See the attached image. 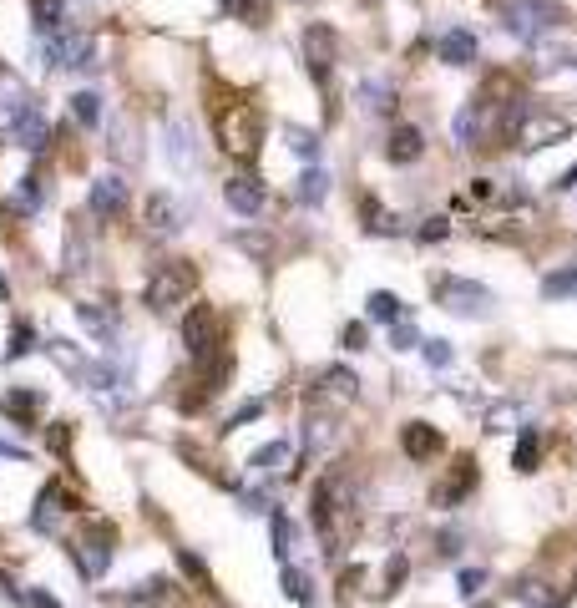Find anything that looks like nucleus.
<instances>
[{
    "label": "nucleus",
    "mask_w": 577,
    "mask_h": 608,
    "mask_svg": "<svg viewBox=\"0 0 577 608\" xmlns=\"http://www.w3.org/2000/svg\"><path fill=\"white\" fill-rule=\"evenodd\" d=\"M228 16H259V0H223Z\"/></svg>",
    "instance_id": "48"
},
{
    "label": "nucleus",
    "mask_w": 577,
    "mask_h": 608,
    "mask_svg": "<svg viewBox=\"0 0 577 608\" xmlns=\"http://www.w3.org/2000/svg\"><path fill=\"white\" fill-rule=\"evenodd\" d=\"M421 355H426V365L431 370H446L456 355H451V340H421Z\"/></svg>",
    "instance_id": "40"
},
{
    "label": "nucleus",
    "mask_w": 577,
    "mask_h": 608,
    "mask_svg": "<svg viewBox=\"0 0 577 608\" xmlns=\"http://www.w3.org/2000/svg\"><path fill=\"white\" fill-rule=\"evenodd\" d=\"M26 603H31V608H61V598H51V593H41V588H31Z\"/></svg>",
    "instance_id": "52"
},
{
    "label": "nucleus",
    "mask_w": 577,
    "mask_h": 608,
    "mask_svg": "<svg viewBox=\"0 0 577 608\" xmlns=\"http://www.w3.org/2000/svg\"><path fill=\"white\" fill-rule=\"evenodd\" d=\"M436 304H441V310H451V315H461V320H486L497 299H491V289L476 284V279L446 274V279H436Z\"/></svg>",
    "instance_id": "3"
},
{
    "label": "nucleus",
    "mask_w": 577,
    "mask_h": 608,
    "mask_svg": "<svg viewBox=\"0 0 577 608\" xmlns=\"http://www.w3.org/2000/svg\"><path fill=\"white\" fill-rule=\"evenodd\" d=\"M259 137H264V117H259L254 102H228L218 112V142H223V152H233V158H254Z\"/></svg>",
    "instance_id": "2"
},
{
    "label": "nucleus",
    "mask_w": 577,
    "mask_h": 608,
    "mask_svg": "<svg viewBox=\"0 0 577 608\" xmlns=\"http://www.w3.org/2000/svg\"><path fill=\"white\" fill-rule=\"evenodd\" d=\"M66 21V0H31V26L36 31H61Z\"/></svg>",
    "instance_id": "27"
},
{
    "label": "nucleus",
    "mask_w": 577,
    "mask_h": 608,
    "mask_svg": "<svg viewBox=\"0 0 577 608\" xmlns=\"http://www.w3.org/2000/svg\"><path fill=\"white\" fill-rule=\"evenodd\" d=\"M284 142H289V152H299L304 163H314V158H319V137H314L309 127H284Z\"/></svg>",
    "instance_id": "33"
},
{
    "label": "nucleus",
    "mask_w": 577,
    "mask_h": 608,
    "mask_svg": "<svg viewBox=\"0 0 577 608\" xmlns=\"http://www.w3.org/2000/svg\"><path fill=\"white\" fill-rule=\"evenodd\" d=\"M502 21H507V31L517 41H542L547 31H557L562 6H557V0H517V6H507Z\"/></svg>",
    "instance_id": "4"
},
{
    "label": "nucleus",
    "mask_w": 577,
    "mask_h": 608,
    "mask_svg": "<svg viewBox=\"0 0 577 608\" xmlns=\"http://www.w3.org/2000/svg\"><path fill=\"white\" fill-rule=\"evenodd\" d=\"M254 416H264V401H249V406H238L228 426H243V421H254Z\"/></svg>",
    "instance_id": "49"
},
{
    "label": "nucleus",
    "mask_w": 577,
    "mask_h": 608,
    "mask_svg": "<svg viewBox=\"0 0 577 608\" xmlns=\"http://www.w3.org/2000/svg\"><path fill=\"white\" fill-rule=\"evenodd\" d=\"M223 203H228L233 213H243V218H259V213H264V183L249 178V173H233V178L223 183Z\"/></svg>",
    "instance_id": "9"
},
{
    "label": "nucleus",
    "mask_w": 577,
    "mask_h": 608,
    "mask_svg": "<svg viewBox=\"0 0 577 608\" xmlns=\"http://www.w3.org/2000/svg\"><path fill=\"white\" fill-rule=\"evenodd\" d=\"M557 188H577V168H572V173H567V178H562Z\"/></svg>",
    "instance_id": "56"
},
{
    "label": "nucleus",
    "mask_w": 577,
    "mask_h": 608,
    "mask_svg": "<svg viewBox=\"0 0 577 608\" xmlns=\"http://www.w3.org/2000/svg\"><path fill=\"white\" fill-rule=\"evenodd\" d=\"M193 289H198V269H193L188 259H168V264H157V269H152L142 299H147V310L168 315V310H178L183 299H193Z\"/></svg>",
    "instance_id": "1"
},
{
    "label": "nucleus",
    "mask_w": 577,
    "mask_h": 608,
    "mask_svg": "<svg viewBox=\"0 0 577 608\" xmlns=\"http://www.w3.org/2000/svg\"><path fill=\"white\" fill-rule=\"evenodd\" d=\"M168 163H173V173H193L198 168V137H193L188 117L168 122Z\"/></svg>",
    "instance_id": "10"
},
{
    "label": "nucleus",
    "mask_w": 577,
    "mask_h": 608,
    "mask_svg": "<svg viewBox=\"0 0 577 608\" xmlns=\"http://www.w3.org/2000/svg\"><path fill=\"white\" fill-rule=\"evenodd\" d=\"M112 158H142V147L127 142V117L112 122Z\"/></svg>",
    "instance_id": "41"
},
{
    "label": "nucleus",
    "mask_w": 577,
    "mask_h": 608,
    "mask_svg": "<svg viewBox=\"0 0 577 608\" xmlns=\"http://www.w3.org/2000/svg\"><path fill=\"white\" fill-rule=\"evenodd\" d=\"M324 193H329V178H324L319 168H309V173L294 183V198H299V203H324Z\"/></svg>",
    "instance_id": "32"
},
{
    "label": "nucleus",
    "mask_w": 577,
    "mask_h": 608,
    "mask_svg": "<svg viewBox=\"0 0 577 608\" xmlns=\"http://www.w3.org/2000/svg\"><path fill=\"white\" fill-rule=\"evenodd\" d=\"M178 563H183V573H188V578H193L198 588H208V568H203V563H198L193 553H178Z\"/></svg>",
    "instance_id": "46"
},
{
    "label": "nucleus",
    "mask_w": 577,
    "mask_h": 608,
    "mask_svg": "<svg viewBox=\"0 0 577 608\" xmlns=\"http://www.w3.org/2000/svg\"><path fill=\"white\" fill-rule=\"evenodd\" d=\"M76 320L97 335V345L117 340V310H112V304H76Z\"/></svg>",
    "instance_id": "18"
},
{
    "label": "nucleus",
    "mask_w": 577,
    "mask_h": 608,
    "mask_svg": "<svg viewBox=\"0 0 577 608\" xmlns=\"http://www.w3.org/2000/svg\"><path fill=\"white\" fill-rule=\"evenodd\" d=\"M436 239H446V218H431V223L421 228V244H436Z\"/></svg>",
    "instance_id": "50"
},
{
    "label": "nucleus",
    "mask_w": 577,
    "mask_h": 608,
    "mask_svg": "<svg viewBox=\"0 0 577 608\" xmlns=\"http://www.w3.org/2000/svg\"><path fill=\"white\" fill-rule=\"evenodd\" d=\"M476 608H491V603H476Z\"/></svg>",
    "instance_id": "57"
},
{
    "label": "nucleus",
    "mask_w": 577,
    "mask_h": 608,
    "mask_svg": "<svg viewBox=\"0 0 577 608\" xmlns=\"http://www.w3.org/2000/svg\"><path fill=\"white\" fill-rule=\"evenodd\" d=\"M421 152H426V137H421V127H410V122L395 127L390 142H385V158H390V163H416Z\"/></svg>",
    "instance_id": "17"
},
{
    "label": "nucleus",
    "mask_w": 577,
    "mask_h": 608,
    "mask_svg": "<svg viewBox=\"0 0 577 608\" xmlns=\"http://www.w3.org/2000/svg\"><path fill=\"white\" fill-rule=\"evenodd\" d=\"M142 218H147L152 234H178V228H183V208H178L168 193H152V198L142 203Z\"/></svg>",
    "instance_id": "15"
},
{
    "label": "nucleus",
    "mask_w": 577,
    "mask_h": 608,
    "mask_svg": "<svg viewBox=\"0 0 577 608\" xmlns=\"http://www.w3.org/2000/svg\"><path fill=\"white\" fill-rule=\"evenodd\" d=\"M51 360H61V365H66V370L76 375V380L87 375V360H81V350H76L71 340H51Z\"/></svg>",
    "instance_id": "37"
},
{
    "label": "nucleus",
    "mask_w": 577,
    "mask_h": 608,
    "mask_svg": "<svg viewBox=\"0 0 577 608\" xmlns=\"http://www.w3.org/2000/svg\"><path fill=\"white\" fill-rule=\"evenodd\" d=\"M284 593H289L294 603H314V583H309V573H304V568H284Z\"/></svg>",
    "instance_id": "35"
},
{
    "label": "nucleus",
    "mask_w": 577,
    "mask_h": 608,
    "mask_svg": "<svg viewBox=\"0 0 577 608\" xmlns=\"http://www.w3.org/2000/svg\"><path fill=\"white\" fill-rule=\"evenodd\" d=\"M486 426H491V431H517V406H512V401L491 406V411H486Z\"/></svg>",
    "instance_id": "42"
},
{
    "label": "nucleus",
    "mask_w": 577,
    "mask_h": 608,
    "mask_svg": "<svg viewBox=\"0 0 577 608\" xmlns=\"http://www.w3.org/2000/svg\"><path fill=\"white\" fill-rule=\"evenodd\" d=\"M0 456H16V462H26V451H21L16 441H0Z\"/></svg>",
    "instance_id": "55"
},
{
    "label": "nucleus",
    "mask_w": 577,
    "mask_h": 608,
    "mask_svg": "<svg viewBox=\"0 0 577 608\" xmlns=\"http://www.w3.org/2000/svg\"><path fill=\"white\" fill-rule=\"evenodd\" d=\"M329 441H335V421H329V416H309L304 421V451H329Z\"/></svg>",
    "instance_id": "31"
},
{
    "label": "nucleus",
    "mask_w": 577,
    "mask_h": 608,
    "mask_svg": "<svg viewBox=\"0 0 577 608\" xmlns=\"http://www.w3.org/2000/svg\"><path fill=\"white\" fill-rule=\"evenodd\" d=\"M360 102H365V112H390L395 107V87L380 82V76H370V82H360Z\"/></svg>",
    "instance_id": "26"
},
{
    "label": "nucleus",
    "mask_w": 577,
    "mask_h": 608,
    "mask_svg": "<svg viewBox=\"0 0 577 608\" xmlns=\"http://www.w3.org/2000/svg\"><path fill=\"white\" fill-rule=\"evenodd\" d=\"M385 578H390V588H395V583H405V558H390V568H385Z\"/></svg>",
    "instance_id": "54"
},
{
    "label": "nucleus",
    "mask_w": 577,
    "mask_h": 608,
    "mask_svg": "<svg viewBox=\"0 0 577 608\" xmlns=\"http://www.w3.org/2000/svg\"><path fill=\"white\" fill-rule=\"evenodd\" d=\"M517 598H522L527 608H557V593H552L547 583H537V578H527V583H517Z\"/></svg>",
    "instance_id": "34"
},
{
    "label": "nucleus",
    "mask_w": 577,
    "mask_h": 608,
    "mask_svg": "<svg viewBox=\"0 0 577 608\" xmlns=\"http://www.w3.org/2000/svg\"><path fill=\"white\" fill-rule=\"evenodd\" d=\"M87 203H92V213L97 218H117V213H127V203H132V193H127V183L122 178H97L92 183V193H87Z\"/></svg>",
    "instance_id": "13"
},
{
    "label": "nucleus",
    "mask_w": 577,
    "mask_h": 608,
    "mask_svg": "<svg viewBox=\"0 0 577 608\" xmlns=\"http://www.w3.org/2000/svg\"><path fill=\"white\" fill-rule=\"evenodd\" d=\"M0 411H6L16 426H31L36 411H41V396L36 391H11V396H0Z\"/></svg>",
    "instance_id": "24"
},
{
    "label": "nucleus",
    "mask_w": 577,
    "mask_h": 608,
    "mask_svg": "<svg viewBox=\"0 0 577 608\" xmlns=\"http://www.w3.org/2000/svg\"><path fill=\"white\" fill-rule=\"evenodd\" d=\"M481 588H486V573H481V568H461V593H466V598H476Z\"/></svg>",
    "instance_id": "47"
},
{
    "label": "nucleus",
    "mask_w": 577,
    "mask_h": 608,
    "mask_svg": "<svg viewBox=\"0 0 577 608\" xmlns=\"http://www.w3.org/2000/svg\"><path fill=\"white\" fill-rule=\"evenodd\" d=\"M345 350H365V325H350L345 330Z\"/></svg>",
    "instance_id": "53"
},
{
    "label": "nucleus",
    "mask_w": 577,
    "mask_h": 608,
    "mask_svg": "<svg viewBox=\"0 0 577 608\" xmlns=\"http://www.w3.org/2000/svg\"><path fill=\"white\" fill-rule=\"evenodd\" d=\"M335 56H340L335 31H329L324 21H314V26L304 31V61H309V71H314V82H329V71H335Z\"/></svg>",
    "instance_id": "8"
},
{
    "label": "nucleus",
    "mask_w": 577,
    "mask_h": 608,
    "mask_svg": "<svg viewBox=\"0 0 577 608\" xmlns=\"http://www.w3.org/2000/svg\"><path fill=\"white\" fill-rule=\"evenodd\" d=\"M390 345H395V350H416V345H421L416 325H410V320H395V325H390Z\"/></svg>",
    "instance_id": "45"
},
{
    "label": "nucleus",
    "mask_w": 577,
    "mask_h": 608,
    "mask_svg": "<svg viewBox=\"0 0 577 608\" xmlns=\"http://www.w3.org/2000/svg\"><path fill=\"white\" fill-rule=\"evenodd\" d=\"M71 553H76V568H81V578H87V583H97L112 568V538H107V532H97V527L81 532Z\"/></svg>",
    "instance_id": "7"
},
{
    "label": "nucleus",
    "mask_w": 577,
    "mask_h": 608,
    "mask_svg": "<svg viewBox=\"0 0 577 608\" xmlns=\"http://www.w3.org/2000/svg\"><path fill=\"white\" fill-rule=\"evenodd\" d=\"M436 51H441V61H446V66H471V61H476V36H471L466 26H451V31L441 36V46H436Z\"/></svg>",
    "instance_id": "19"
},
{
    "label": "nucleus",
    "mask_w": 577,
    "mask_h": 608,
    "mask_svg": "<svg viewBox=\"0 0 577 608\" xmlns=\"http://www.w3.org/2000/svg\"><path fill=\"white\" fill-rule=\"evenodd\" d=\"M289 456H294V451H289V441H269V446H259V451L249 456V467H254V472H264V477H274V472H284V467H289Z\"/></svg>",
    "instance_id": "23"
},
{
    "label": "nucleus",
    "mask_w": 577,
    "mask_h": 608,
    "mask_svg": "<svg viewBox=\"0 0 577 608\" xmlns=\"http://www.w3.org/2000/svg\"><path fill=\"white\" fill-rule=\"evenodd\" d=\"M31 350H36V330L31 325H16L11 330V345H6V360H26Z\"/></svg>",
    "instance_id": "39"
},
{
    "label": "nucleus",
    "mask_w": 577,
    "mask_h": 608,
    "mask_svg": "<svg viewBox=\"0 0 577 608\" xmlns=\"http://www.w3.org/2000/svg\"><path fill=\"white\" fill-rule=\"evenodd\" d=\"M41 208V178H21L16 188H11V213H36Z\"/></svg>",
    "instance_id": "30"
},
{
    "label": "nucleus",
    "mask_w": 577,
    "mask_h": 608,
    "mask_svg": "<svg viewBox=\"0 0 577 608\" xmlns=\"http://www.w3.org/2000/svg\"><path fill=\"white\" fill-rule=\"evenodd\" d=\"M46 441H51V451H66V446H71V431H66V426H51Z\"/></svg>",
    "instance_id": "51"
},
{
    "label": "nucleus",
    "mask_w": 577,
    "mask_h": 608,
    "mask_svg": "<svg viewBox=\"0 0 577 608\" xmlns=\"http://www.w3.org/2000/svg\"><path fill=\"white\" fill-rule=\"evenodd\" d=\"M471 487H476V456H456L451 472H446V482L436 487V507H456V502H466Z\"/></svg>",
    "instance_id": "11"
},
{
    "label": "nucleus",
    "mask_w": 577,
    "mask_h": 608,
    "mask_svg": "<svg viewBox=\"0 0 577 608\" xmlns=\"http://www.w3.org/2000/svg\"><path fill=\"white\" fill-rule=\"evenodd\" d=\"M365 310H370V320H385V325L405 320V304H400V294H390V289H375V294L365 299Z\"/></svg>",
    "instance_id": "25"
},
{
    "label": "nucleus",
    "mask_w": 577,
    "mask_h": 608,
    "mask_svg": "<svg viewBox=\"0 0 577 608\" xmlns=\"http://www.w3.org/2000/svg\"><path fill=\"white\" fill-rule=\"evenodd\" d=\"M183 345H188L193 360H208L218 350V310L213 304H193L183 315Z\"/></svg>",
    "instance_id": "6"
},
{
    "label": "nucleus",
    "mask_w": 577,
    "mask_h": 608,
    "mask_svg": "<svg viewBox=\"0 0 577 608\" xmlns=\"http://www.w3.org/2000/svg\"><path fill=\"white\" fill-rule=\"evenodd\" d=\"M319 396H329V401H355V375L350 370H324Z\"/></svg>",
    "instance_id": "28"
},
{
    "label": "nucleus",
    "mask_w": 577,
    "mask_h": 608,
    "mask_svg": "<svg viewBox=\"0 0 577 608\" xmlns=\"http://www.w3.org/2000/svg\"><path fill=\"white\" fill-rule=\"evenodd\" d=\"M400 451L410 456V462H431V456L441 451V431L431 421H405L400 431Z\"/></svg>",
    "instance_id": "14"
},
{
    "label": "nucleus",
    "mask_w": 577,
    "mask_h": 608,
    "mask_svg": "<svg viewBox=\"0 0 577 608\" xmlns=\"http://www.w3.org/2000/svg\"><path fill=\"white\" fill-rule=\"evenodd\" d=\"M476 132H481V107H461V112H456V142L471 147Z\"/></svg>",
    "instance_id": "38"
},
{
    "label": "nucleus",
    "mask_w": 577,
    "mask_h": 608,
    "mask_svg": "<svg viewBox=\"0 0 577 608\" xmlns=\"http://www.w3.org/2000/svg\"><path fill=\"white\" fill-rule=\"evenodd\" d=\"M26 112H31L26 87H21V82H11V76H0V132H11V127H16V117H26Z\"/></svg>",
    "instance_id": "20"
},
{
    "label": "nucleus",
    "mask_w": 577,
    "mask_h": 608,
    "mask_svg": "<svg viewBox=\"0 0 577 608\" xmlns=\"http://www.w3.org/2000/svg\"><path fill=\"white\" fill-rule=\"evenodd\" d=\"M537 462H542V441H537V431H522L517 451H512V467L517 472H537Z\"/></svg>",
    "instance_id": "29"
},
{
    "label": "nucleus",
    "mask_w": 577,
    "mask_h": 608,
    "mask_svg": "<svg viewBox=\"0 0 577 608\" xmlns=\"http://www.w3.org/2000/svg\"><path fill=\"white\" fill-rule=\"evenodd\" d=\"M71 117H76V127H87V132H97L102 127V117H107V107H102V92H76L71 97Z\"/></svg>",
    "instance_id": "22"
},
{
    "label": "nucleus",
    "mask_w": 577,
    "mask_h": 608,
    "mask_svg": "<svg viewBox=\"0 0 577 608\" xmlns=\"http://www.w3.org/2000/svg\"><path fill=\"white\" fill-rule=\"evenodd\" d=\"M557 137H567V122H557V117H522V127H517V142L522 147H547V142H557Z\"/></svg>",
    "instance_id": "21"
},
{
    "label": "nucleus",
    "mask_w": 577,
    "mask_h": 608,
    "mask_svg": "<svg viewBox=\"0 0 577 608\" xmlns=\"http://www.w3.org/2000/svg\"><path fill=\"white\" fill-rule=\"evenodd\" d=\"M289 543H294V527H289V517H284V512H274V558H284V563H289Z\"/></svg>",
    "instance_id": "43"
},
{
    "label": "nucleus",
    "mask_w": 577,
    "mask_h": 608,
    "mask_svg": "<svg viewBox=\"0 0 577 608\" xmlns=\"http://www.w3.org/2000/svg\"><path fill=\"white\" fill-rule=\"evenodd\" d=\"M46 66H56V71H92L97 66V41L87 31H56L46 41Z\"/></svg>",
    "instance_id": "5"
},
{
    "label": "nucleus",
    "mask_w": 577,
    "mask_h": 608,
    "mask_svg": "<svg viewBox=\"0 0 577 608\" xmlns=\"http://www.w3.org/2000/svg\"><path fill=\"white\" fill-rule=\"evenodd\" d=\"M66 502H71V497H66V487H56V482H51V487H46V492L36 497V512H31V527L41 532V538H56V527H61V517L71 512Z\"/></svg>",
    "instance_id": "12"
},
{
    "label": "nucleus",
    "mask_w": 577,
    "mask_h": 608,
    "mask_svg": "<svg viewBox=\"0 0 577 608\" xmlns=\"http://www.w3.org/2000/svg\"><path fill=\"white\" fill-rule=\"evenodd\" d=\"M11 142L16 147H26V152H46V142H51V127H46V117L31 107L26 117H16V127H11Z\"/></svg>",
    "instance_id": "16"
},
{
    "label": "nucleus",
    "mask_w": 577,
    "mask_h": 608,
    "mask_svg": "<svg viewBox=\"0 0 577 608\" xmlns=\"http://www.w3.org/2000/svg\"><path fill=\"white\" fill-rule=\"evenodd\" d=\"M365 218H370V234H395V218H390L375 198H365Z\"/></svg>",
    "instance_id": "44"
},
{
    "label": "nucleus",
    "mask_w": 577,
    "mask_h": 608,
    "mask_svg": "<svg viewBox=\"0 0 577 608\" xmlns=\"http://www.w3.org/2000/svg\"><path fill=\"white\" fill-rule=\"evenodd\" d=\"M542 294H547V299H572V294H577V269L547 274V279H542Z\"/></svg>",
    "instance_id": "36"
}]
</instances>
